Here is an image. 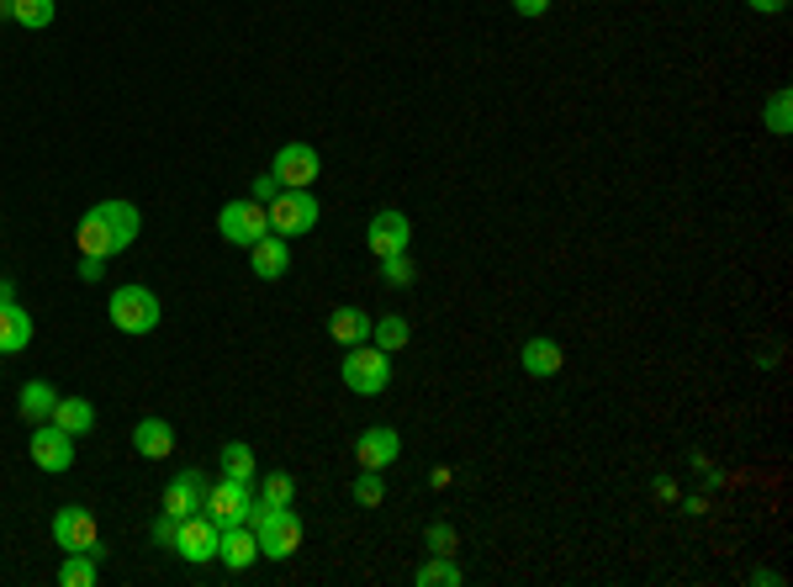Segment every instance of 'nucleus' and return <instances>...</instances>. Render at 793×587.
I'll return each instance as SVG.
<instances>
[{"label":"nucleus","mask_w":793,"mask_h":587,"mask_svg":"<svg viewBox=\"0 0 793 587\" xmlns=\"http://www.w3.org/2000/svg\"><path fill=\"white\" fill-rule=\"evenodd\" d=\"M466 577H461V566L450 561V555H435V561H424L418 566V587H461Z\"/></svg>","instance_id":"obj_25"},{"label":"nucleus","mask_w":793,"mask_h":587,"mask_svg":"<svg viewBox=\"0 0 793 587\" xmlns=\"http://www.w3.org/2000/svg\"><path fill=\"white\" fill-rule=\"evenodd\" d=\"M270 170L280 175L286 191H313V180L323 175V159H317V149H307V143H286Z\"/></svg>","instance_id":"obj_10"},{"label":"nucleus","mask_w":793,"mask_h":587,"mask_svg":"<svg viewBox=\"0 0 793 587\" xmlns=\"http://www.w3.org/2000/svg\"><path fill=\"white\" fill-rule=\"evenodd\" d=\"M217 540H223V529L206 519V513H191V519H180V529H175V546L191 566H206V561H217Z\"/></svg>","instance_id":"obj_9"},{"label":"nucleus","mask_w":793,"mask_h":587,"mask_svg":"<svg viewBox=\"0 0 793 587\" xmlns=\"http://www.w3.org/2000/svg\"><path fill=\"white\" fill-rule=\"evenodd\" d=\"M355 503L360 509H381V503H387V476H381V471H360L355 476Z\"/></svg>","instance_id":"obj_28"},{"label":"nucleus","mask_w":793,"mask_h":587,"mask_svg":"<svg viewBox=\"0 0 793 587\" xmlns=\"http://www.w3.org/2000/svg\"><path fill=\"white\" fill-rule=\"evenodd\" d=\"M133 450H138L143 461H164V455L175 450V429H169L164 419H138V429H133Z\"/></svg>","instance_id":"obj_18"},{"label":"nucleus","mask_w":793,"mask_h":587,"mask_svg":"<svg viewBox=\"0 0 793 587\" xmlns=\"http://www.w3.org/2000/svg\"><path fill=\"white\" fill-rule=\"evenodd\" d=\"M206 509V476L201 471H180L169 487H164V513L175 519H191V513Z\"/></svg>","instance_id":"obj_14"},{"label":"nucleus","mask_w":793,"mask_h":587,"mask_svg":"<svg viewBox=\"0 0 793 587\" xmlns=\"http://www.w3.org/2000/svg\"><path fill=\"white\" fill-rule=\"evenodd\" d=\"M381 275H387L392 286H413V260H407V254H387V260H381Z\"/></svg>","instance_id":"obj_31"},{"label":"nucleus","mask_w":793,"mask_h":587,"mask_svg":"<svg viewBox=\"0 0 793 587\" xmlns=\"http://www.w3.org/2000/svg\"><path fill=\"white\" fill-rule=\"evenodd\" d=\"M11 22H22L27 33H42L53 22V0H16V16Z\"/></svg>","instance_id":"obj_29"},{"label":"nucleus","mask_w":793,"mask_h":587,"mask_svg":"<svg viewBox=\"0 0 793 587\" xmlns=\"http://www.w3.org/2000/svg\"><path fill=\"white\" fill-rule=\"evenodd\" d=\"M280 191H286V186H280V175H276V170H265V175L254 180V201H260V207H270V201H276Z\"/></svg>","instance_id":"obj_33"},{"label":"nucleus","mask_w":793,"mask_h":587,"mask_svg":"<svg viewBox=\"0 0 793 587\" xmlns=\"http://www.w3.org/2000/svg\"><path fill=\"white\" fill-rule=\"evenodd\" d=\"M201 513H206L217 529L249 524V513H254V482H234V476H223L217 487H206V509Z\"/></svg>","instance_id":"obj_6"},{"label":"nucleus","mask_w":793,"mask_h":587,"mask_svg":"<svg viewBox=\"0 0 793 587\" xmlns=\"http://www.w3.org/2000/svg\"><path fill=\"white\" fill-rule=\"evenodd\" d=\"M53 408H59V391H53V382H27L22 397H16V413H22L27 424H48V419H53Z\"/></svg>","instance_id":"obj_21"},{"label":"nucleus","mask_w":793,"mask_h":587,"mask_svg":"<svg viewBox=\"0 0 793 587\" xmlns=\"http://www.w3.org/2000/svg\"><path fill=\"white\" fill-rule=\"evenodd\" d=\"M48 424H59L64 434H90L96 429V408H90L85 397H59V408H53Z\"/></svg>","instance_id":"obj_22"},{"label":"nucleus","mask_w":793,"mask_h":587,"mask_svg":"<svg viewBox=\"0 0 793 587\" xmlns=\"http://www.w3.org/2000/svg\"><path fill=\"white\" fill-rule=\"evenodd\" d=\"M265 217H270V234L297 238V234H313L317 217H323V207H317L313 191H280L276 201L265 207Z\"/></svg>","instance_id":"obj_5"},{"label":"nucleus","mask_w":793,"mask_h":587,"mask_svg":"<svg viewBox=\"0 0 793 587\" xmlns=\"http://www.w3.org/2000/svg\"><path fill=\"white\" fill-rule=\"evenodd\" d=\"M402 455V439H396V429H387V424H370V429L355 439V466L360 471H387Z\"/></svg>","instance_id":"obj_13"},{"label":"nucleus","mask_w":793,"mask_h":587,"mask_svg":"<svg viewBox=\"0 0 793 587\" xmlns=\"http://www.w3.org/2000/svg\"><path fill=\"white\" fill-rule=\"evenodd\" d=\"M143 228V217H138V207L133 201H101V207H90L85 212V223H79V254H101V260H112L122 254L133 238Z\"/></svg>","instance_id":"obj_1"},{"label":"nucleus","mask_w":793,"mask_h":587,"mask_svg":"<svg viewBox=\"0 0 793 587\" xmlns=\"http://www.w3.org/2000/svg\"><path fill=\"white\" fill-rule=\"evenodd\" d=\"M518 360H524V371H529V376L551 382L555 371L566 365V350H561L555 339H524V354H518Z\"/></svg>","instance_id":"obj_19"},{"label":"nucleus","mask_w":793,"mask_h":587,"mask_svg":"<svg viewBox=\"0 0 793 587\" xmlns=\"http://www.w3.org/2000/svg\"><path fill=\"white\" fill-rule=\"evenodd\" d=\"M291 498H297V482H291L286 471H270V476L260 482V503H265V509H291Z\"/></svg>","instance_id":"obj_26"},{"label":"nucleus","mask_w":793,"mask_h":587,"mask_svg":"<svg viewBox=\"0 0 793 587\" xmlns=\"http://www.w3.org/2000/svg\"><path fill=\"white\" fill-rule=\"evenodd\" d=\"M254 555H260V540H254V529H249V524L223 529V540H217V561H223L228 572H249V566H254Z\"/></svg>","instance_id":"obj_15"},{"label":"nucleus","mask_w":793,"mask_h":587,"mask_svg":"<svg viewBox=\"0 0 793 587\" xmlns=\"http://www.w3.org/2000/svg\"><path fill=\"white\" fill-rule=\"evenodd\" d=\"M27 450H33V461H38L42 471H53V476L75 466V434H64L59 424H33V445H27Z\"/></svg>","instance_id":"obj_11"},{"label":"nucleus","mask_w":793,"mask_h":587,"mask_svg":"<svg viewBox=\"0 0 793 587\" xmlns=\"http://www.w3.org/2000/svg\"><path fill=\"white\" fill-rule=\"evenodd\" d=\"M101 271H106L101 254H79V280H101Z\"/></svg>","instance_id":"obj_35"},{"label":"nucleus","mask_w":793,"mask_h":587,"mask_svg":"<svg viewBox=\"0 0 793 587\" xmlns=\"http://www.w3.org/2000/svg\"><path fill=\"white\" fill-rule=\"evenodd\" d=\"M106 317L122 334H149V328H159V297L149 286H117L106 302Z\"/></svg>","instance_id":"obj_4"},{"label":"nucleus","mask_w":793,"mask_h":587,"mask_svg":"<svg viewBox=\"0 0 793 587\" xmlns=\"http://www.w3.org/2000/svg\"><path fill=\"white\" fill-rule=\"evenodd\" d=\"M175 529H180V519H175V513H159V519H154V540H159V546H175Z\"/></svg>","instance_id":"obj_34"},{"label":"nucleus","mask_w":793,"mask_h":587,"mask_svg":"<svg viewBox=\"0 0 793 587\" xmlns=\"http://www.w3.org/2000/svg\"><path fill=\"white\" fill-rule=\"evenodd\" d=\"M53 540H59V550H96L101 546L96 513L90 509H59L53 513Z\"/></svg>","instance_id":"obj_12"},{"label":"nucleus","mask_w":793,"mask_h":587,"mask_svg":"<svg viewBox=\"0 0 793 587\" xmlns=\"http://www.w3.org/2000/svg\"><path fill=\"white\" fill-rule=\"evenodd\" d=\"M424 546L435 550V555H455V529H450V524H429Z\"/></svg>","instance_id":"obj_32"},{"label":"nucleus","mask_w":793,"mask_h":587,"mask_svg":"<svg viewBox=\"0 0 793 587\" xmlns=\"http://www.w3.org/2000/svg\"><path fill=\"white\" fill-rule=\"evenodd\" d=\"M0 16H16V0H0Z\"/></svg>","instance_id":"obj_39"},{"label":"nucleus","mask_w":793,"mask_h":587,"mask_svg":"<svg viewBox=\"0 0 793 587\" xmlns=\"http://www.w3.org/2000/svg\"><path fill=\"white\" fill-rule=\"evenodd\" d=\"M370 323H376V317L360 313V308H339V313L328 317V334H333V345L355 350V345H365V339H370Z\"/></svg>","instance_id":"obj_20"},{"label":"nucleus","mask_w":793,"mask_h":587,"mask_svg":"<svg viewBox=\"0 0 793 587\" xmlns=\"http://www.w3.org/2000/svg\"><path fill=\"white\" fill-rule=\"evenodd\" d=\"M344 387L360 391V397H376V391L392 387V354L376 350V345H355V350L344 354Z\"/></svg>","instance_id":"obj_3"},{"label":"nucleus","mask_w":793,"mask_h":587,"mask_svg":"<svg viewBox=\"0 0 793 587\" xmlns=\"http://www.w3.org/2000/svg\"><path fill=\"white\" fill-rule=\"evenodd\" d=\"M365 243H370L376 260H387V254H407V243H413V223H407V212L381 207V212L370 217V228H365Z\"/></svg>","instance_id":"obj_8"},{"label":"nucleus","mask_w":793,"mask_h":587,"mask_svg":"<svg viewBox=\"0 0 793 587\" xmlns=\"http://www.w3.org/2000/svg\"><path fill=\"white\" fill-rule=\"evenodd\" d=\"M59 583L64 587H90L96 583V555H90V550H70L64 566H59Z\"/></svg>","instance_id":"obj_24"},{"label":"nucleus","mask_w":793,"mask_h":587,"mask_svg":"<svg viewBox=\"0 0 793 587\" xmlns=\"http://www.w3.org/2000/svg\"><path fill=\"white\" fill-rule=\"evenodd\" d=\"M370 339H376V350H402L407 339H413V323L407 317H396V313H387L381 323H370Z\"/></svg>","instance_id":"obj_23"},{"label":"nucleus","mask_w":793,"mask_h":587,"mask_svg":"<svg viewBox=\"0 0 793 587\" xmlns=\"http://www.w3.org/2000/svg\"><path fill=\"white\" fill-rule=\"evenodd\" d=\"M752 583H756V587H778L783 577H778V572H752Z\"/></svg>","instance_id":"obj_38"},{"label":"nucleus","mask_w":793,"mask_h":587,"mask_svg":"<svg viewBox=\"0 0 793 587\" xmlns=\"http://www.w3.org/2000/svg\"><path fill=\"white\" fill-rule=\"evenodd\" d=\"M249 529H254V540H260V555H270V561H286V555L302 550V519L291 509H265V503L254 498Z\"/></svg>","instance_id":"obj_2"},{"label":"nucleus","mask_w":793,"mask_h":587,"mask_svg":"<svg viewBox=\"0 0 793 587\" xmlns=\"http://www.w3.org/2000/svg\"><path fill=\"white\" fill-rule=\"evenodd\" d=\"M793 96L789 90H772V96H767V127H772V133H778V138H783V133H793Z\"/></svg>","instance_id":"obj_30"},{"label":"nucleus","mask_w":793,"mask_h":587,"mask_svg":"<svg viewBox=\"0 0 793 587\" xmlns=\"http://www.w3.org/2000/svg\"><path fill=\"white\" fill-rule=\"evenodd\" d=\"M514 11H518V16H545V11H551V0H514Z\"/></svg>","instance_id":"obj_36"},{"label":"nucleus","mask_w":793,"mask_h":587,"mask_svg":"<svg viewBox=\"0 0 793 587\" xmlns=\"http://www.w3.org/2000/svg\"><path fill=\"white\" fill-rule=\"evenodd\" d=\"M33 345V313L16 302H0V354H22Z\"/></svg>","instance_id":"obj_17"},{"label":"nucleus","mask_w":793,"mask_h":587,"mask_svg":"<svg viewBox=\"0 0 793 587\" xmlns=\"http://www.w3.org/2000/svg\"><path fill=\"white\" fill-rule=\"evenodd\" d=\"M746 5H752V11H761V16H778L789 0H746Z\"/></svg>","instance_id":"obj_37"},{"label":"nucleus","mask_w":793,"mask_h":587,"mask_svg":"<svg viewBox=\"0 0 793 587\" xmlns=\"http://www.w3.org/2000/svg\"><path fill=\"white\" fill-rule=\"evenodd\" d=\"M249 265H254V275H260V280H280V275H286V265H291V249H286V238H280V234H265L260 243H249Z\"/></svg>","instance_id":"obj_16"},{"label":"nucleus","mask_w":793,"mask_h":587,"mask_svg":"<svg viewBox=\"0 0 793 587\" xmlns=\"http://www.w3.org/2000/svg\"><path fill=\"white\" fill-rule=\"evenodd\" d=\"M217 234L238 243V249H249V243H260V238L270 234V217H265V207L249 196V201H228L223 212H217Z\"/></svg>","instance_id":"obj_7"},{"label":"nucleus","mask_w":793,"mask_h":587,"mask_svg":"<svg viewBox=\"0 0 793 587\" xmlns=\"http://www.w3.org/2000/svg\"><path fill=\"white\" fill-rule=\"evenodd\" d=\"M223 476H234V482H254V450L234 439V445H223Z\"/></svg>","instance_id":"obj_27"}]
</instances>
